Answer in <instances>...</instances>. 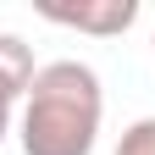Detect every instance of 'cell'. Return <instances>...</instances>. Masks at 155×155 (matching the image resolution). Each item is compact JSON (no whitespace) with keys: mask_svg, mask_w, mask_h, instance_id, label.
<instances>
[{"mask_svg":"<svg viewBox=\"0 0 155 155\" xmlns=\"http://www.w3.org/2000/svg\"><path fill=\"white\" fill-rule=\"evenodd\" d=\"M105 122V83L89 61H45L22 94L17 144L22 155H94Z\"/></svg>","mask_w":155,"mask_h":155,"instance_id":"6da1fadb","label":"cell"},{"mask_svg":"<svg viewBox=\"0 0 155 155\" xmlns=\"http://www.w3.org/2000/svg\"><path fill=\"white\" fill-rule=\"evenodd\" d=\"M39 17L55 28H78V33H94V39H116L139 22V0H78V6H61V0H45Z\"/></svg>","mask_w":155,"mask_h":155,"instance_id":"7a4b0ae2","label":"cell"},{"mask_svg":"<svg viewBox=\"0 0 155 155\" xmlns=\"http://www.w3.org/2000/svg\"><path fill=\"white\" fill-rule=\"evenodd\" d=\"M33 72H39V61H33V45L22 33H0V105H17L22 94L33 89Z\"/></svg>","mask_w":155,"mask_h":155,"instance_id":"3957f363","label":"cell"},{"mask_svg":"<svg viewBox=\"0 0 155 155\" xmlns=\"http://www.w3.org/2000/svg\"><path fill=\"white\" fill-rule=\"evenodd\" d=\"M116 155H155V116H139L133 127H122Z\"/></svg>","mask_w":155,"mask_h":155,"instance_id":"277c9868","label":"cell"},{"mask_svg":"<svg viewBox=\"0 0 155 155\" xmlns=\"http://www.w3.org/2000/svg\"><path fill=\"white\" fill-rule=\"evenodd\" d=\"M11 139V105H0V144Z\"/></svg>","mask_w":155,"mask_h":155,"instance_id":"5b68a950","label":"cell"}]
</instances>
